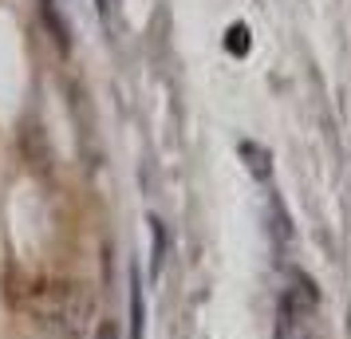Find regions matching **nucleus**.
<instances>
[{
  "instance_id": "obj_5",
  "label": "nucleus",
  "mask_w": 351,
  "mask_h": 339,
  "mask_svg": "<svg viewBox=\"0 0 351 339\" xmlns=\"http://www.w3.org/2000/svg\"><path fill=\"white\" fill-rule=\"evenodd\" d=\"M233 51H245V28H233Z\"/></svg>"
},
{
  "instance_id": "obj_4",
  "label": "nucleus",
  "mask_w": 351,
  "mask_h": 339,
  "mask_svg": "<svg viewBox=\"0 0 351 339\" xmlns=\"http://www.w3.org/2000/svg\"><path fill=\"white\" fill-rule=\"evenodd\" d=\"M91 339H119V323L103 320V323H99V327H95V336H91Z\"/></svg>"
},
{
  "instance_id": "obj_6",
  "label": "nucleus",
  "mask_w": 351,
  "mask_h": 339,
  "mask_svg": "<svg viewBox=\"0 0 351 339\" xmlns=\"http://www.w3.org/2000/svg\"><path fill=\"white\" fill-rule=\"evenodd\" d=\"M32 339H44V336H32Z\"/></svg>"
},
{
  "instance_id": "obj_3",
  "label": "nucleus",
  "mask_w": 351,
  "mask_h": 339,
  "mask_svg": "<svg viewBox=\"0 0 351 339\" xmlns=\"http://www.w3.org/2000/svg\"><path fill=\"white\" fill-rule=\"evenodd\" d=\"M130 327H134V339L146 336V300H143L138 276H130Z\"/></svg>"
},
{
  "instance_id": "obj_1",
  "label": "nucleus",
  "mask_w": 351,
  "mask_h": 339,
  "mask_svg": "<svg viewBox=\"0 0 351 339\" xmlns=\"http://www.w3.org/2000/svg\"><path fill=\"white\" fill-rule=\"evenodd\" d=\"M28 312H32V323L40 327L44 339H83L91 331V320H95L91 296L83 288H75V284L32 288Z\"/></svg>"
},
{
  "instance_id": "obj_2",
  "label": "nucleus",
  "mask_w": 351,
  "mask_h": 339,
  "mask_svg": "<svg viewBox=\"0 0 351 339\" xmlns=\"http://www.w3.org/2000/svg\"><path fill=\"white\" fill-rule=\"evenodd\" d=\"M316 292L312 284L296 276V288L285 292L280 304V323H276V339H324L319 336V320H316Z\"/></svg>"
}]
</instances>
